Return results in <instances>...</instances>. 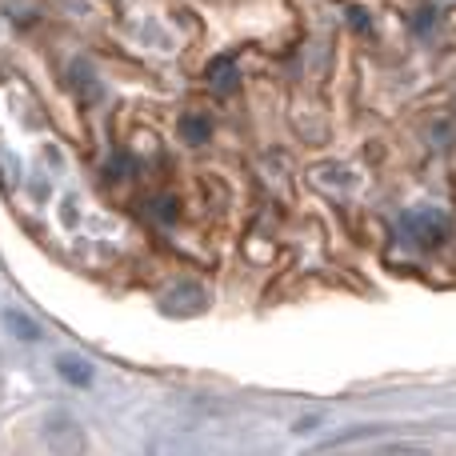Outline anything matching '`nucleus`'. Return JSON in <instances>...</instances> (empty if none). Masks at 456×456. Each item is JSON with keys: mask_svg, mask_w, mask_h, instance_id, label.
Segmentation results:
<instances>
[{"mask_svg": "<svg viewBox=\"0 0 456 456\" xmlns=\"http://www.w3.org/2000/svg\"><path fill=\"white\" fill-rule=\"evenodd\" d=\"M208 80H213L216 93H232V88H236V64L228 61V56L213 61V64H208Z\"/></svg>", "mask_w": 456, "mask_h": 456, "instance_id": "f257e3e1", "label": "nucleus"}, {"mask_svg": "<svg viewBox=\"0 0 456 456\" xmlns=\"http://www.w3.org/2000/svg\"><path fill=\"white\" fill-rule=\"evenodd\" d=\"M181 133H184V141H189V144H205V141H208V120L184 117V120H181Z\"/></svg>", "mask_w": 456, "mask_h": 456, "instance_id": "f03ea898", "label": "nucleus"}, {"mask_svg": "<svg viewBox=\"0 0 456 456\" xmlns=\"http://www.w3.org/2000/svg\"><path fill=\"white\" fill-rule=\"evenodd\" d=\"M8 324H12V329H16V337H24V340H37V337H40V332H37V324H32V321H24L20 313H8Z\"/></svg>", "mask_w": 456, "mask_h": 456, "instance_id": "20e7f679", "label": "nucleus"}, {"mask_svg": "<svg viewBox=\"0 0 456 456\" xmlns=\"http://www.w3.org/2000/svg\"><path fill=\"white\" fill-rule=\"evenodd\" d=\"M61 372L72 380V385H88V380H93V372H88V364L72 361V356H64V361H61Z\"/></svg>", "mask_w": 456, "mask_h": 456, "instance_id": "7ed1b4c3", "label": "nucleus"}]
</instances>
